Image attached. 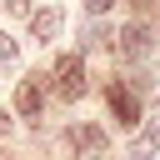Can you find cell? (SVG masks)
Masks as SVG:
<instances>
[{"label": "cell", "mask_w": 160, "mask_h": 160, "mask_svg": "<svg viewBox=\"0 0 160 160\" xmlns=\"http://www.w3.org/2000/svg\"><path fill=\"white\" fill-rule=\"evenodd\" d=\"M85 90V65H80V55H60V65H55V95L60 100H75Z\"/></svg>", "instance_id": "6da1fadb"}, {"label": "cell", "mask_w": 160, "mask_h": 160, "mask_svg": "<svg viewBox=\"0 0 160 160\" xmlns=\"http://www.w3.org/2000/svg\"><path fill=\"white\" fill-rule=\"evenodd\" d=\"M115 40H120V55H130V60H140V55H150V45H155V30L135 20V25H125V30L115 35Z\"/></svg>", "instance_id": "7a4b0ae2"}, {"label": "cell", "mask_w": 160, "mask_h": 160, "mask_svg": "<svg viewBox=\"0 0 160 160\" xmlns=\"http://www.w3.org/2000/svg\"><path fill=\"white\" fill-rule=\"evenodd\" d=\"M110 110H115V120H120V125H135V120H140V100H135V90L110 85Z\"/></svg>", "instance_id": "3957f363"}, {"label": "cell", "mask_w": 160, "mask_h": 160, "mask_svg": "<svg viewBox=\"0 0 160 160\" xmlns=\"http://www.w3.org/2000/svg\"><path fill=\"white\" fill-rule=\"evenodd\" d=\"M60 25H65V15H60L55 5H50V10H40V15H30V35H35V40H55V35H60Z\"/></svg>", "instance_id": "277c9868"}, {"label": "cell", "mask_w": 160, "mask_h": 160, "mask_svg": "<svg viewBox=\"0 0 160 160\" xmlns=\"http://www.w3.org/2000/svg\"><path fill=\"white\" fill-rule=\"evenodd\" d=\"M155 150H160V120H150V125L130 140V160H150Z\"/></svg>", "instance_id": "5b68a950"}, {"label": "cell", "mask_w": 160, "mask_h": 160, "mask_svg": "<svg viewBox=\"0 0 160 160\" xmlns=\"http://www.w3.org/2000/svg\"><path fill=\"white\" fill-rule=\"evenodd\" d=\"M15 110H20V115H35V110H40V75H35V80H20V90H15Z\"/></svg>", "instance_id": "8992f818"}, {"label": "cell", "mask_w": 160, "mask_h": 160, "mask_svg": "<svg viewBox=\"0 0 160 160\" xmlns=\"http://www.w3.org/2000/svg\"><path fill=\"white\" fill-rule=\"evenodd\" d=\"M70 145H75V150H100V145H105V130H100V125H75V130H70Z\"/></svg>", "instance_id": "52a82bcc"}, {"label": "cell", "mask_w": 160, "mask_h": 160, "mask_svg": "<svg viewBox=\"0 0 160 160\" xmlns=\"http://www.w3.org/2000/svg\"><path fill=\"white\" fill-rule=\"evenodd\" d=\"M15 60H20L15 40H10V35H0V70H15Z\"/></svg>", "instance_id": "ba28073f"}, {"label": "cell", "mask_w": 160, "mask_h": 160, "mask_svg": "<svg viewBox=\"0 0 160 160\" xmlns=\"http://www.w3.org/2000/svg\"><path fill=\"white\" fill-rule=\"evenodd\" d=\"M5 10H10V15H35V10H30V0H5Z\"/></svg>", "instance_id": "9c48e42d"}, {"label": "cell", "mask_w": 160, "mask_h": 160, "mask_svg": "<svg viewBox=\"0 0 160 160\" xmlns=\"http://www.w3.org/2000/svg\"><path fill=\"white\" fill-rule=\"evenodd\" d=\"M110 5H115V0H85V10H90V15H105Z\"/></svg>", "instance_id": "30bf717a"}, {"label": "cell", "mask_w": 160, "mask_h": 160, "mask_svg": "<svg viewBox=\"0 0 160 160\" xmlns=\"http://www.w3.org/2000/svg\"><path fill=\"white\" fill-rule=\"evenodd\" d=\"M145 5H150V0H135V10H145Z\"/></svg>", "instance_id": "8fae6325"}]
</instances>
